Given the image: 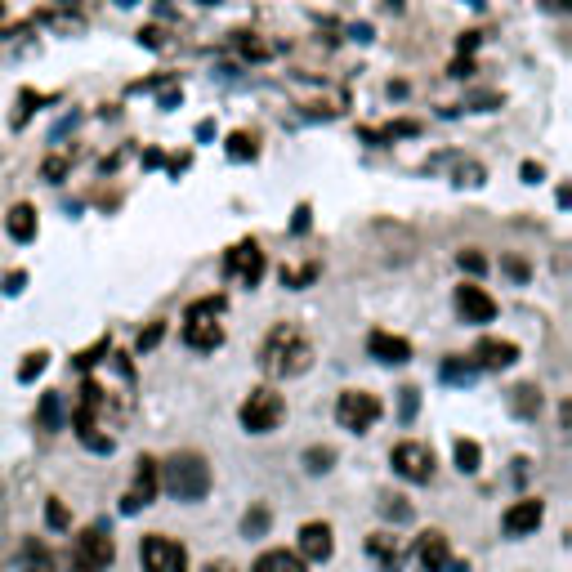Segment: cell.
I'll return each mask as SVG.
<instances>
[{"label":"cell","mask_w":572,"mask_h":572,"mask_svg":"<svg viewBox=\"0 0 572 572\" xmlns=\"http://www.w3.org/2000/svg\"><path fill=\"white\" fill-rule=\"evenodd\" d=\"M309 362H313L309 336H304L300 327H286V322L269 331V340H264V349H260V367L269 371L273 380L300 376V371H309Z\"/></svg>","instance_id":"6da1fadb"},{"label":"cell","mask_w":572,"mask_h":572,"mask_svg":"<svg viewBox=\"0 0 572 572\" xmlns=\"http://www.w3.org/2000/svg\"><path fill=\"white\" fill-rule=\"evenodd\" d=\"M161 488L175 501H202L211 492V465L202 452H175L161 465Z\"/></svg>","instance_id":"7a4b0ae2"},{"label":"cell","mask_w":572,"mask_h":572,"mask_svg":"<svg viewBox=\"0 0 572 572\" xmlns=\"http://www.w3.org/2000/svg\"><path fill=\"white\" fill-rule=\"evenodd\" d=\"M219 313H224V295L197 300L193 309L184 313V345L188 349H202V354H211V349L224 345V322H219Z\"/></svg>","instance_id":"3957f363"},{"label":"cell","mask_w":572,"mask_h":572,"mask_svg":"<svg viewBox=\"0 0 572 572\" xmlns=\"http://www.w3.org/2000/svg\"><path fill=\"white\" fill-rule=\"evenodd\" d=\"M112 559H117V541H112L108 523H90L72 541V572H108Z\"/></svg>","instance_id":"277c9868"},{"label":"cell","mask_w":572,"mask_h":572,"mask_svg":"<svg viewBox=\"0 0 572 572\" xmlns=\"http://www.w3.org/2000/svg\"><path fill=\"white\" fill-rule=\"evenodd\" d=\"M237 416H242V425L251 429V434H273L286 416V403H282L278 389H251Z\"/></svg>","instance_id":"5b68a950"},{"label":"cell","mask_w":572,"mask_h":572,"mask_svg":"<svg viewBox=\"0 0 572 572\" xmlns=\"http://www.w3.org/2000/svg\"><path fill=\"white\" fill-rule=\"evenodd\" d=\"M336 421L345 429H354V434H367L380 421V398L367 394V389H345L336 403Z\"/></svg>","instance_id":"8992f818"},{"label":"cell","mask_w":572,"mask_h":572,"mask_svg":"<svg viewBox=\"0 0 572 572\" xmlns=\"http://www.w3.org/2000/svg\"><path fill=\"white\" fill-rule=\"evenodd\" d=\"M139 564H143V572H188V550L179 546V541L152 532L139 546Z\"/></svg>","instance_id":"52a82bcc"},{"label":"cell","mask_w":572,"mask_h":572,"mask_svg":"<svg viewBox=\"0 0 572 572\" xmlns=\"http://www.w3.org/2000/svg\"><path fill=\"white\" fill-rule=\"evenodd\" d=\"M161 492V465L152 461V456H139L135 461V483H130V492L121 497V510L126 514H139L143 505H152Z\"/></svg>","instance_id":"ba28073f"},{"label":"cell","mask_w":572,"mask_h":572,"mask_svg":"<svg viewBox=\"0 0 572 572\" xmlns=\"http://www.w3.org/2000/svg\"><path fill=\"white\" fill-rule=\"evenodd\" d=\"M394 470L403 474L407 483H429V479H434V447L416 443V438L398 443L394 447Z\"/></svg>","instance_id":"9c48e42d"},{"label":"cell","mask_w":572,"mask_h":572,"mask_svg":"<svg viewBox=\"0 0 572 572\" xmlns=\"http://www.w3.org/2000/svg\"><path fill=\"white\" fill-rule=\"evenodd\" d=\"M416 559H421L425 572H470L465 559H452V550H447V537L438 528H429L416 537Z\"/></svg>","instance_id":"30bf717a"},{"label":"cell","mask_w":572,"mask_h":572,"mask_svg":"<svg viewBox=\"0 0 572 572\" xmlns=\"http://www.w3.org/2000/svg\"><path fill=\"white\" fill-rule=\"evenodd\" d=\"M224 269H228V278L233 282H242V286H260L264 278V251H260V242H237L233 251H228V260H224Z\"/></svg>","instance_id":"8fae6325"},{"label":"cell","mask_w":572,"mask_h":572,"mask_svg":"<svg viewBox=\"0 0 572 572\" xmlns=\"http://www.w3.org/2000/svg\"><path fill=\"white\" fill-rule=\"evenodd\" d=\"M456 309H461L465 322H492V318H497V300H492L483 286H474V282L456 286Z\"/></svg>","instance_id":"7c38bea8"},{"label":"cell","mask_w":572,"mask_h":572,"mask_svg":"<svg viewBox=\"0 0 572 572\" xmlns=\"http://www.w3.org/2000/svg\"><path fill=\"white\" fill-rule=\"evenodd\" d=\"M331 555H336V537H331L327 523H304L300 528V559H309V564H327Z\"/></svg>","instance_id":"4fadbf2b"},{"label":"cell","mask_w":572,"mask_h":572,"mask_svg":"<svg viewBox=\"0 0 572 572\" xmlns=\"http://www.w3.org/2000/svg\"><path fill=\"white\" fill-rule=\"evenodd\" d=\"M514 362H519V345H514V340L488 336L474 349V367H483V371H501V367H514Z\"/></svg>","instance_id":"5bb4252c"},{"label":"cell","mask_w":572,"mask_h":572,"mask_svg":"<svg viewBox=\"0 0 572 572\" xmlns=\"http://www.w3.org/2000/svg\"><path fill=\"white\" fill-rule=\"evenodd\" d=\"M541 519H546V505H541L537 497H528V501H514L510 510H505L501 528L510 532V537H523V532H537Z\"/></svg>","instance_id":"9a60e30c"},{"label":"cell","mask_w":572,"mask_h":572,"mask_svg":"<svg viewBox=\"0 0 572 572\" xmlns=\"http://www.w3.org/2000/svg\"><path fill=\"white\" fill-rule=\"evenodd\" d=\"M367 349L376 362H389V367H403L407 358H412V345H407L403 336H389V331H371L367 336Z\"/></svg>","instance_id":"2e32d148"},{"label":"cell","mask_w":572,"mask_h":572,"mask_svg":"<svg viewBox=\"0 0 572 572\" xmlns=\"http://www.w3.org/2000/svg\"><path fill=\"white\" fill-rule=\"evenodd\" d=\"M367 550H371V559L380 564V572H398V568H403V559H407L403 541L389 537V532H371V537H367Z\"/></svg>","instance_id":"e0dca14e"},{"label":"cell","mask_w":572,"mask_h":572,"mask_svg":"<svg viewBox=\"0 0 572 572\" xmlns=\"http://www.w3.org/2000/svg\"><path fill=\"white\" fill-rule=\"evenodd\" d=\"M18 572H54V555L45 541H23V550H18Z\"/></svg>","instance_id":"ac0fdd59"},{"label":"cell","mask_w":572,"mask_h":572,"mask_svg":"<svg viewBox=\"0 0 572 572\" xmlns=\"http://www.w3.org/2000/svg\"><path fill=\"white\" fill-rule=\"evenodd\" d=\"M5 228H9V237H14V242H32V237H36V211L27 202H18L14 211L5 215Z\"/></svg>","instance_id":"d6986e66"},{"label":"cell","mask_w":572,"mask_h":572,"mask_svg":"<svg viewBox=\"0 0 572 572\" xmlns=\"http://www.w3.org/2000/svg\"><path fill=\"white\" fill-rule=\"evenodd\" d=\"M251 572H304V559L291 555V550H264Z\"/></svg>","instance_id":"ffe728a7"},{"label":"cell","mask_w":572,"mask_h":572,"mask_svg":"<svg viewBox=\"0 0 572 572\" xmlns=\"http://www.w3.org/2000/svg\"><path fill=\"white\" fill-rule=\"evenodd\" d=\"M76 434H81V443L90 447V452H112V434L108 429H99V425H90V421H76Z\"/></svg>","instance_id":"44dd1931"},{"label":"cell","mask_w":572,"mask_h":572,"mask_svg":"<svg viewBox=\"0 0 572 572\" xmlns=\"http://www.w3.org/2000/svg\"><path fill=\"white\" fill-rule=\"evenodd\" d=\"M483 461V447L474 443V438H456V470L461 474H474Z\"/></svg>","instance_id":"7402d4cb"},{"label":"cell","mask_w":572,"mask_h":572,"mask_svg":"<svg viewBox=\"0 0 572 572\" xmlns=\"http://www.w3.org/2000/svg\"><path fill=\"white\" fill-rule=\"evenodd\" d=\"M41 429H63V398L41 394Z\"/></svg>","instance_id":"603a6c76"},{"label":"cell","mask_w":572,"mask_h":572,"mask_svg":"<svg viewBox=\"0 0 572 572\" xmlns=\"http://www.w3.org/2000/svg\"><path fill=\"white\" fill-rule=\"evenodd\" d=\"M474 371H479V367H474V362H465V358H447L443 362V380H452V385H470Z\"/></svg>","instance_id":"cb8c5ba5"},{"label":"cell","mask_w":572,"mask_h":572,"mask_svg":"<svg viewBox=\"0 0 572 572\" xmlns=\"http://www.w3.org/2000/svg\"><path fill=\"white\" fill-rule=\"evenodd\" d=\"M228 157H233V161H251V157H255V139L246 135V130L228 135Z\"/></svg>","instance_id":"d4e9b609"},{"label":"cell","mask_w":572,"mask_h":572,"mask_svg":"<svg viewBox=\"0 0 572 572\" xmlns=\"http://www.w3.org/2000/svg\"><path fill=\"white\" fill-rule=\"evenodd\" d=\"M304 461H309V470L318 474V470H331V461H336V452H331V447H309V452H304Z\"/></svg>","instance_id":"484cf974"},{"label":"cell","mask_w":572,"mask_h":572,"mask_svg":"<svg viewBox=\"0 0 572 572\" xmlns=\"http://www.w3.org/2000/svg\"><path fill=\"white\" fill-rule=\"evenodd\" d=\"M380 510H385L394 523H407V519H412V505H407L403 497H385V501H380Z\"/></svg>","instance_id":"4316f807"},{"label":"cell","mask_w":572,"mask_h":572,"mask_svg":"<svg viewBox=\"0 0 572 572\" xmlns=\"http://www.w3.org/2000/svg\"><path fill=\"white\" fill-rule=\"evenodd\" d=\"M45 362H50V354H27V362L18 367V380H32V376H41L45 371Z\"/></svg>","instance_id":"83f0119b"},{"label":"cell","mask_w":572,"mask_h":572,"mask_svg":"<svg viewBox=\"0 0 572 572\" xmlns=\"http://www.w3.org/2000/svg\"><path fill=\"white\" fill-rule=\"evenodd\" d=\"M161 336H166V322H152V327L139 336V354H143V349H152V345H157Z\"/></svg>","instance_id":"f1b7e54d"},{"label":"cell","mask_w":572,"mask_h":572,"mask_svg":"<svg viewBox=\"0 0 572 572\" xmlns=\"http://www.w3.org/2000/svg\"><path fill=\"white\" fill-rule=\"evenodd\" d=\"M45 519H50V528H68V510H63V501H50V510H45Z\"/></svg>","instance_id":"f546056e"},{"label":"cell","mask_w":572,"mask_h":572,"mask_svg":"<svg viewBox=\"0 0 572 572\" xmlns=\"http://www.w3.org/2000/svg\"><path fill=\"white\" fill-rule=\"evenodd\" d=\"M461 269H470V273H483V269H488V260H483L479 251H461Z\"/></svg>","instance_id":"4dcf8cb0"},{"label":"cell","mask_w":572,"mask_h":572,"mask_svg":"<svg viewBox=\"0 0 572 572\" xmlns=\"http://www.w3.org/2000/svg\"><path fill=\"white\" fill-rule=\"evenodd\" d=\"M264 528H269V510L246 514V532H251V537H255V532H264Z\"/></svg>","instance_id":"1f68e13d"},{"label":"cell","mask_w":572,"mask_h":572,"mask_svg":"<svg viewBox=\"0 0 572 572\" xmlns=\"http://www.w3.org/2000/svg\"><path fill=\"white\" fill-rule=\"evenodd\" d=\"M63 170H68V166H63V161H59V157H50V161H45V175H50V179H54V184H59V179H63Z\"/></svg>","instance_id":"d6a6232c"},{"label":"cell","mask_w":572,"mask_h":572,"mask_svg":"<svg viewBox=\"0 0 572 572\" xmlns=\"http://www.w3.org/2000/svg\"><path fill=\"white\" fill-rule=\"evenodd\" d=\"M514 394H519V398H514V403H519V412H532V389L523 385V389H514Z\"/></svg>","instance_id":"836d02e7"},{"label":"cell","mask_w":572,"mask_h":572,"mask_svg":"<svg viewBox=\"0 0 572 572\" xmlns=\"http://www.w3.org/2000/svg\"><path fill=\"white\" fill-rule=\"evenodd\" d=\"M456 45H461V54L479 50V32H465V36H461V41H456Z\"/></svg>","instance_id":"e575fe53"},{"label":"cell","mask_w":572,"mask_h":572,"mask_svg":"<svg viewBox=\"0 0 572 572\" xmlns=\"http://www.w3.org/2000/svg\"><path fill=\"white\" fill-rule=\"evenodd\" d=\"M23 282H27V278H23V273H9V282H5V291H9V295H18V291H23Z\"/></svg>","instance_id":"d590c367"},{"label":"cell","mask_w":572,"mask_h":572,"mask_svg":"<svg viewBox=\"0 0 572 572\" xmlns=\"http://www.w3.org/2000/svg\"><path fill=\"white\" fill-rule=\"evenodd\" d=\"M416 412V389H403V416Z\"/></svg>","instance_id":"8d00e7d4"},{"label":"cell","mask_w":572,"mask_h":572,"mask_svg":"<svg viewBox=\"0 0 572 572\" xmlns=\"http://www.w3.org/2000/svg\"><path fill=\"white\" fill-rule=\"evenodd\" d=\"M304 228H309V206H300V211H295V233H304Z\"/></svg>","instance_id":"74e56055"},{"label":"cell","mask_w":572,"mask_h":572,"mask_svg":"<svg viewBox=\"0 0 572 572\" xmlns=\"http://www.w3.org/2000/svg\"><path fill=\"white\" fill-rule=\"evenodd\" d=\"M523 179H528V184H537V179H541V166H532V161H528V166H523Z\"/></svg>","instance_id":"f35d334b"},{"label":"cell","mask_w":572,"mask_h":572,"mask_svg":"<svg viewBox=\"0 0 572 572\" xmlns=\"http://www.w3.org/2000/svg\"><path fill=\"white\" fill-rule=\"evenodd\" d=\"M206 572H237L233 564H224V559H219V564H206Z\"/></svg>","instance_id":"ab89813d"},{"label":"cell","mask_w":572,"mask_h":572,"mask_svg":"<svg viewBox=\"0 0 572 572\" xmlns=\"http://www.w3.org/2000/svg\"><path fill=\"white\" fill-rule=\"evenodd\" d=\"M546 5H550V9H568L572 0H546Z\"/></svg>","instance_id":"60d3db41"},{"label":"cell","mask_w":572,"mask_h":572,"mask_svg":"<svg viewBox=\"0 0 572 572\" xmlns=\"http://www.w3.org/2000/svg\"><path fill=\"white\" fill-rule=\"evenodd\" d=\"M117 5H121V9H130V5H135V0H117Z\"/></svg>","instance_id":"b9f144b4"},{"label":"cell","mask_w":572,"mask_h":572,"mask_svg":"<svg viewBox=\"0 0 572 572\" xmlns=\"http://www.w3.org/2000/svg\"><path fill=\"white\" fill-rule=\"evenodd\" d=\"M465 5H474V9H483V0H465Z\"/></svg>","instance_id":"7bdbcfd3"}]
</instances>
